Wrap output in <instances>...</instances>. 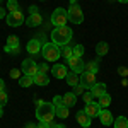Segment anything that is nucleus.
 <instances>
[{
    "label": "nucleus",
    "instance_id": "nucleus-24",
    "mask_svg": "<svg viewBox=\"0 0 128 128\" xmlns=\"http://www.w3.org/2000/svg\"><path fill=\"white\" fill-rule=\"evenodd\" d=\"M114 128H128V118L126 116H118L114 120Z\"/></svg>",
    "mask_w": 128,
    "mask_h": 128
},
{
    "label": "nucleus",
    "instance_id": "nucleus-38",
    "mask_svg": "<svg viewBox=\"0 0 128 128\" xmlns=\"http://www.w3.org/2000/svg\"><path fill=\"white\" fill-rule=\"evenodd\" d=\"M38 10H40V9H38L36 5H31V7H29V14H38Z\"/></svg>",
    "mask_w": 128,
    "mask_h": 128
},
{
    "label": "nucleus",
    "instance_id": "nucleus-13",
    "mask_svg": "<svg viewBox=\"0 0 128 128\" xmlns=\"http://www.w3.org/2000/svg\"><path fill=\"white\" fill-rule=\"evenodd\" d=\"M75 120L79 121V125H80L82 128H89V126H90V123H92L90 116H89V114L86 113V111H84V109H82V111H79V113L75 114Z\"/></svg>",
    "mask_w": 128,
    "mask_h": 128
},
{
    "label": "nucleus",
    "instance_id": "nucleus-9",
    "mask_svg": "<svg viewBox=\"0 0 128 128\" xmlns=\"http://www.w3.org/2000/svg\"><path fill=\"white\" fill-rule=\"evenodd\" d=\"M67 63H68L70 70L75 72V74H84V72H86V63H84V60H82V58H75V56H72V58L67 60Z\"/></svg>",
    "mask_w": 128,
    "mask_h": 128
},
{
    "label": "nucleus",
    "instance_id": "nucleus-46",
    "mask_svg": "<svg viewBox=\"0 0 128 128\" xmlns=\"http://www.w3.org/2000/svg\"><path fill=\"white\" fill-rule=\"evenodd\" d=\"M40 2H41V0H40Z\"/></svg>",
    "mask_w": 128,
    "mask_h": 128
},
{
    "label": "nucleus",
    "instance_id": "nucleus-23",
    "mask_svg": "<svg viewBox=\"0 0 128 128\" xmlns=\"http://www.w3.org/2000/svg\"><path fill=\"white\" fill-rule=\"evenodd\" d=\"M98 70H99V62H98V60H92V62L86 63V72H92V74H98Z\"/></svg>",
    "mask_w": 128,
    "mask_h": 128
},
{
    "label": "nucleus",
    "instance_id": "nucleus-45",
    "mask_svg": "<svg viewBox=\"0 0 128 128\" xmlns=\"http://www.w3.org/2000/svg\"><path fill=\"white\" fill-rule=\"evenodd\" d=\"M77 2H79V0H70V4H77Z\"/></svg>",
    "mask_w": 128,
    "mask_h": 128
},
{
    "label": "nucleus",
    "instance_id": "nucleus-32",
    "mask_svg": "<svg viewBox=\"0 0 128 128\" xmlns=\"http://www.w3.org/2000/svg\"><path fill=\"white\" fill-rule=\"evenodd\" d=\"M5 51L10 55H17V53H20V44L19 46H5Z\"/></svg>",
    "mask_w": 128,
    "mask_h": 128
},
{
    "label": "nucleus",
    "instance_id": "nucleus-22",
    "mask_svg": "<svg viewBox=\"0 0 128 128\" xmlns=\"http://www.w3.org/2000/svg\"><path fill=\"white\" fill-rule=\"evenodd\" d=\"M32 84H34V79H32V77H29V75H22V77H20L19 79V86L20 87H31V86H32Z\"/></svg>",
    "mask_w": 128,
    "mask_h": 128
},
{
    "label": "nucleus",
    "instance_id": "nucleus-28",
    "mask_svg": "<svg viewBox=\"0 0 128 128\" xmlns=\"http://www.w3.org/2000/svg\"><path fill=\"white\" fill-rule=\"evenodd\" d=\"M84 53H86V50H84L82 44H75V46H74V56H75V58H82Z\"/></svg>",
    "mask_w": 128,
    "mask_h": 128
},
{
    "label": "nucleus",
    "instance_id": "nucleus-8",
    "mask_svg": "<svg viewBox=\"0 0 128 128\" xmlns=\"http://www.w3.org/2000/svg\"><path fill=\"white\" fill-rule=\"evenodd\" d=\"M7 24H9L10 28H17L20 24H24V16H22V12L20 10H16V12H9L7 14Z\"/></svg>",
    "mask_w": 128,
    "mask_h": 128
},
{
    "label": "nucleus",
    "instance_id": "nucleus-19",
    "mask_svg": "<svg viewBox=\"0 0 128 128\" xmlns=\"http://www.w3.org/2000/svg\"><path fill=\"white\" fill-rule=\"evenodd\" d=\"M32 79H34V84L40 86V87H44V86H48V84H50V79H48L46 74H36Z\"/></svg>",
    "mask_w": 128,
    "mask_h": 128
},
{
    "label": "nucleus",
    "instance_id": "nucleus-40",
    "mask_svg": "<svg viewBox=\"0 0 128 128\" xmlns=\"http://www.w3.org/2000/svg\"><path fill=\"white\" fill-rule=\"evenodd\" d=\"M2 17H5V9H4V7H0V19H2Z\"/></svg>",
    "mask_w": 128,
    "mask_h": 128
},
{
    "label": "nucleus",
    "instance_id": "nucleus-30",
    "mask_svg": "<svg viewBox=\"0 0 128 128\" xmlns=\"http://www.w3.org/2000/svg\"><path fill=\"white\" fill-rule=\"evenodd\" d=\"M7 102H9V96H7V92H5V90H0V106L4 108Z\"/></svg>",
    "mask_w": 128,
    "mask_h": 128
},
{
    "label": "nucleus",
    "instance_id": "nucleus-35",
    "mask_svg": "<svg viewBox=\"0 0 128 128\" xmlns=\"http://www.w3.org/2000/svg\"><path fill=\"white\" fill-rule=\"evenodd\" d=\"M118 74L121 77H128V68L126 67H118Z\"/></svg>",
    "mask_w": 128,
    "mask_h": 128
},
{
    "label": "nucleus",
    "instance_id": "nucleus-16",
    "mask_svg": "<svg viewBox=\"0 0 128 128\" xmlns=\"http://www.w3.org/2000/svg\"><path fill=\"white\" fill-rule=\"evenodd\" d=\"M26 24L29 26V28H38L43 24V17H41V14H29V17L26 19Z\"/></svg>",
    "mask_w": 128,
    "mask_h": 128
},
{
    "label": "nucleus",
    "instance_id": "nucleus-17",
    "mask_svg": "<svg viewBox=\"0 0 128 128\" xmlns=\"http://www.w3.org/2000/svg\"><path fill=\"white\" fill-rule=\"evenodd\" d=\"M89 90L92 92V96H94V98L99 99L102 94H106V84H102V82H96V84L89 89Z\"/></svg>",
    "mask_w": 128,
    "mask_h": 128
},
{
    "label": "nucleus",
    "instance_id": "nucleus-41",
    "mask_svg": "<svg viewBox=\"0 0 128 128\" xmlns=\"http://www.w3.org/2000/svg\"><path fill=\"white\" fill-rule=\"evenodd\" d=\"M0 90H5V82L0 79Z\"/></svg>",
    "mask_w": 128,
    "mask_h": 128
},
{
    "label": "nucleus",
    "instance_id": "nucleus-2",
    "mask_svg": "<svg viewBox=\"0 0 128 128\" xmlns=\"http://www.w3.org/2000/svg\"><path fill=\"white\" fill-rule=\"evenodd\" d=\"M55 116H56V114H55V106H53V102L38 101V108H36V120H40V121H43V123L51 125Z\"/></svg>",
    "mask_w": 128,
    "mask_h": 128
},
{
    "label": "nucleus",
    "instance_id": "nucleus-42",
    "mask_svg": "<svg viewBox=\"0 0 128 128\" xmlns=\"http://www.w3.org/2000/svg\"><path fill=\"white\" fill-rule=\"evenodd\" d=\"M26 128H36V125H34V123H28V125H26Z\"/></svg>",
    "mask_w": 128,
    "mask_h": 128
},
{
    "label": "nucleus",
    "instance_id": "nucleus-26",
    "mask_svg": "<svg viewBox=\"0 0 128 128\" xmlns=\"http://www.w3.org/2000/svg\"><path fill=\"white\" fill-rule=\"evenodd\" d=\"M62 56H63V58H72V56H74V48H72V46H68V44H67V46H62Z\"/></svg>",
    "mask_w": 128,
    "mask_h": 128
},
{
    "label": "nucleus",
    "instance_id": "nucleus-3",
    "mask_svg": "<svg viewBox=\"0 0 128 128\" xmlns=\"http://www.w3.org/2000/svg\"><path fill=\"white\" fill-rule=\"evenodd\" d=\"M41 55H43L44 62H58V58L62 56V48L58 44H55L53 41L44 43L43 48H41Z\"/></svg>",
    "mask_w": 128,
    "mask_h": 128
},
{
    "label": "nucleus",
    "instance_id": "nucleus-20",
    "mask_svg": "<svg viewBox=\"0 0 128 128\" xmlns=\"http://www.w3.org/2000/svg\"><path fill=\"white\" fill-rule=\"evenodd\" d=\"M65 79H67V84L72 86V87H75V86H79V84H80V75H79V74H75V72H68Z\"/></svg>",
    "mask_w": 128,
    "mask_h": 128
},
{
    "label": "nucleus",
    "instance_id": "nucleus-15",
    "mask_svg": "<svg viewBox=\"0 0 128 128\" xmlns=\"http://www.w3.org/2000/svg\"><path fill=\"white\" fill-rule=\"evenodd\" d=\"M99 120H101V123L104 125V126H109V125H113V114H111V111L109 109H101V113H99V116H98Z\"/></svg>",
    "mask_w": 128,
    "mask_h": 128
},
{
    "label": "nucleus",
    "instance_id": "nucleus-12",
    "mask_svg": "<svg viewBox=\"0 0 128 128\" xmlns=\"http://www.w3.org/2000/svg\"><path fill=\"white\" fill-rule=\"evenodd\" d=\"M101 109H102V108L99 106V102H94V101H92V102L86 104L84 111L87 113V114L90 116V118H98V116H99V113H101Z\"/></svg>",
    "mask_w": 128,
    "mask_h": 128
},
{
    "label": "nucleus",
    "instance_id": "nucleus-31",
    "mask_svg": "<svg viewBox=\"0 0 128 128\" xmlns=\"http://www.w3.org/2000/svg\"><path fill=\"white\" fill-rule=\"evenodd\" d=\"M22 75H24V74H22V70H19V68H12V70H10V77H12V79L19 80Z\"/></svg>",
    "mask_w": 128,
    "mask_h": 128
},
{
    "label": "nucleus",
    "instance_id": "nucleus-33",
    "mask_svg": "<svg viewBox=\"0 0 128 128\" xmlns=\"http://www.w3.org/2000/svg\"><path fill=\"white\" fill-rule=\"evenodd\" d=\"M82 99H84V102H86V104H89V102H92V99H94V96H92V92H90V90H86V92H84V94H82Z\"/></svg>",
    "mask_w": 128,
    "mask_h": 128
},
{
    "label": "nucleus",
    "instance_id": "nucleus-5",
    "mask_svg": "<svg viewBox=\"0 0 128 128\" xmlns=\"http://www.w3.org/2000/svg\"><path fill=\"white\" fill-rule=\"evenodd\" d=\"M67 14H68V20L72 24H82L84 22V12L77 4H70V7L67 9Z\"/></svg>",
    "mask_w": 128,
    "mask_h": 128
},
{
    "label": "nucleus",
    "instance_id": "nucleus-27",
    "mask_svg": "<svg viewBox=\"0 0 128 128\" xmlns=\"http://www.w3.org/2000/svg\"><path fill=\"white\" fill-rule=\"evenodd\" d=\"M19 38L17 36H14V34H10L9 38H7V43H5V46H19Z\"/></svg>",
    "mask_w": 128,
    "mask_h": 128
},
{
    "label": "nucleus",
    "instance_id": "nucleus-14",
    "mask_svg": "<svg viewBox=\"0 0 128 128\" xmlns=\"http://www.w3.org/2000/svg\"><path fill=\"white\" fill-rule=\"evenodd\" d=\"M51 74H53V77H55V79H65L68 72H67V67H65V65L56 63V65H53V67H51Z\"/></svg>",
    "mask_w": 128,
    "mask_h": 128
},
{
    "label": "nucleus",
    "instance_id": "nucleus-29",
    "mask_svg": "<svg viewBox=\"0 0 128 128\" xmlns=\"http://www.w3.org/2000/svg\"><path fill=\"white\" fill-rule=\"evenodd\" d=\"M7 10H9V12H16V10H19V4H17L16 0H9V2H7Z\"/></svg>",
    "mask_w": 128,
    "mask_h": 128
},
{
    "label": "nucleus",
    "instance_id": "nucleus-7",
    "mask_svg": "<svg viewBox=\"0 0 128 128\" xmlns=\"http://www.w3.org/2000/svg\"><path fill=\"white\" fill-rule=\"evenodd\" d=\"M53 106H55V114L58 116V118L65 120L67 116H68V109L65 104H63V98L62 96H55L53 98Z\"/></svg>",
    "mask_w": 128,
    "mask_h": 128
},
{
    "label": "nucleus",
    "instance_id": "nucleus-10",
    "mask_svg": "<svg viewBox=\"0 0 128 128\" xmlns=\"http://www.w3.org/2000/svg\"><path fill=\"white\" fill-rule=\"evenodd\" d=\"M96 82H98V80H96V74H92V72H84V74H80V84L86 89H90Z\"/></svg>",
    "mask_w": 128,
    "mask_h": 128
},
{
    "label": "nucleus",
    "instance_id": "nucleus-44",
    "mask_svg": "<svg viewBox=\"0 0 128 128\" xmlns=\"http://www.w3.org/2000/svg\"><path fill=\"white\" fill-rule=\"evenodd\" d=\"M120 4H128V0H118Z\"/></svg>",
    "mask_w": 128,
    "mask_h": 128
},
{
    "label": "nucleus",
    "instance_id": "nucleus-4",
    "mask_svg": "<svg viewBox=\"0 0 128 128\" xmlns=\"http://www.w3.org/2000/svg\"><path fill=\"white\" fill-rule=\"evenodd\" d=\"M67 22H68V14H67V9H58L53 10V14H51V24L55 26V28H60V26H67Z\"/></svg>",
    "mask_w": 128,
    "mask_h": 128
},
{
    "label": "nucleus",
    "instance_id": "nucleus-6",
    "mask_svg": "<svg viewBox=\"0 0 128 128\" xmlns=\"http://www.w3.org/2000/svg\"><path fill=\"white\" fill-rule=\"evenodd\" d=\"M20 70H22V74H24V75L34 77V75L40 72V65H38L32 58H26L24 62H22V65H20Z\"/></svg>",
    "mask_w": 128,
    "mask_h": 128
},
{
    "label": "nucleus",
    "instance_id": "nucleus-37",
    "mask_svg": "<svg viewBox=\"0 0 128 128\" xmlns=\"http://www.w3.org/2000/svg\"><path fill=\"white\" fill-rule=\"evenodd\" d=\"M36 128H51V125H48V123H43V121H40V123L36 125Z\"/></svg>",
    "mask_w": 128,
    "mask_h": 128
},
{
    "label": "nucleus",
    "instance_id": "nucleus-25",
    "mask_svg": "<svg viewBox=\"0 0 128 128\" xmlns=\"http://www.w3.org/2000/svg\"><path fill=\"white\" fill-rule=\"evenodd\" d=\"M109 104H111V96H109L108 92H106V94H102V96L99 98V106L104 109V108H108Z\"/></svg>",
    "mask_w": 128,
    "mask_h": 128
},
{
    "label": "nucleus",
    "instance_id": "nucleus-43",
    "mask_svg": "<svg viewBox=\"0 0 128 128\" xmlns=\"http://www.w3.org/2000/svg\"><path fill=\"white\" fill-rule=\"evenodd\" d=\"M2 114H4V108L0 106V118H2Z\"/></svg>",
    "mask_w": 128,
    "mask_h": 128
},
{
    "label": "nucleus",
    "instance_id": "nucleus-11",
    "mask_svg": "<svg viewBox=\"0 0 128 128\" xmlns=\"http://www.w3.org/2000/svg\"><path fill=\"white\" fill-rule=\"evenodd\" d=\"M41 48H43V44H41L40 40H31V41H28L26 51L29 53L31 56H34V55H40L41 53Z\"/></svg>",
    "mask_w": 128,
    "mask_h": 128
},
{
    "label": "nucleus",
    "instance_id": "nucleus-36",
    "mask_svg": "<svg viewBox=\"0 0 128 128\" xmlns=\"http://www.w3.org/2000/svg\"><path fill=\"white\" fill-rule=\"evenodd\" d=\"M48 70H50V67L46 63H43V65H40V72H38V74H46V75H48Z\"/></svg>",
    "mask_w": 128,
    "mask_h": 128
},
{
    "label": "nucleus",
    "instance_id": "nucleus-39",
    "mask_svg": "<svg viewBox=\"0 0 128 128\" xmlns=\"http://www.w3.org/2000/svg\"><path fill=\"white\" fill-rule=\"evenodd\" d=\"M51 128H67L65 125H60V123H51Z\"/></svg>",
    "mask_w": 128,
    "mask_h": 128
},
{
    "label": "nucleus",
    "instance_id": "nucleus-21",
    "mask_svg": "<svg viewBox=\"0 0 128 128\" xmlns=\"http://www.w3.org/2000/svg\"><path fill=\"white\" fill-rule=\"evenodd\" d=\"M109 51V44L106 41H99L98 44H96V53H98L99 56H104V55H108Z\"/></svg>",
    "mask_w": 128,
    "mask_h": 128
},
{
    "label": "nucleus",
    "instance_id": "nucleus-34",
    "mask_svg": "<svg viewBox=\"0 0 128 128\" xmlns=\"http://www.w3.org/2000/svg\"><path fill=\"white\" fill-rule=\"evenodd\" d=\"M75 92H74V94H75V96H79V94H84V92H86V90H87V89L84 87V86H82V84H79V86H75Z\"/></svg>",
    "mask_w": 128,
    "mask_h": 128
},
{
    "label": "nucleus",
    "instance_id": "nucleus-1",
    "mask_svg": "<svg viewBox=\"0 0 128 128\" xmlns=\"http://www.w3.org/2000/svg\"><path fill=\"white\" fill-rule=\"evenodd\" d=\"M72 38H74V31L68 26H60V28H55V29L51 31V41L55 44H58L60 48L67 46Z\"/></svg>",
    "mask_w": 128,
    "mask_h": 128
},
{
    "label": "nucleus",
    "instance_id": "nucleus-18",
    "mask_svg": "<svg viewBox=\"0 0 128 128\" xmlns=\"http://www.w3.org/2000/svg\"><path fill=\"white\" fill-rule=\"evenodd\" d=\"M62 98H63V104H65L67 108H72V106L77 104V96H75L74 92H67V94H63Z\"/></svg>",
    "mask_w": 128,
    "mask_h": 128
}]
</instances>
